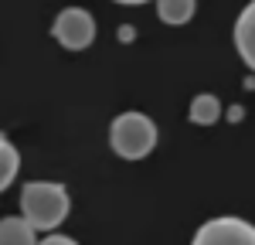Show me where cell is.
I'll return each instance as SVG.
<instances>
[{"mask_svg": "<svg viewBox=\"0 0 255 245\" xmlns=\"http://www.w3.org/2000/svg\"><path fill=\"white\" fill-rule=\"evenodd\" d=\"M72 198L58 181H27L20 187V215H27V222L38 232H55L68 218Z\"/></svg>", "mask_w": 255, "mask_h": 245, "instance_id": "obj_1", "label": "cell"}, {"mask_svg": "<svg viewBox=\"0 0 255 245\" xmlns=\"http://www.w3.org/2000/svg\"><path fill=\"white\" fill-rule=\"evenodd\" d=\"M157 122L150 120L146 113H136V109H129V113H119L113 126H109V146L116 150L123 160H139V157H146L153 146H157Z\"/></svg>", "mask_w": 255, "mask_h": 245, "instance_id": "obj_2", "label": "cell"}, {"mask_svg": "<svg viewBox=\"0 0 255 245\" xmlns=\"http://www.w3.org/2000/svg\"><path fill=\"white\" fill-rule=\"evenodd\" d=\"M51 34L61 48L68 51H82L96 41V17L85 10V7H65L55 24H51Z\"/></svg>", "mask_w": 255, "mask_h": 245, "instance_id": "obj_3", "label": "cell"}, {"mask_svg": "<svg viewBox=\"0 0 255 245\" xmlns=\"http://www.w3.org/2000/svg\"><path fill=\"white\" fill-rule=\"evenodd\" d=\"M197 245H255V225H249L245 218L235 215H221L204 222L194 232Z\"/></svg>", "mask_w": 255, "mask_h": 245, "instance_id": "obj_4", "label": "cell"}, {"mask_svg": "<svg viewBox=\"0 0 255 245\" xmlns=\"http://www.w3.org/2000/svg\"><path fill=\"white\" fill-rule=\"evenodd\" d=\"M235 48L242 55V61L255 72V0L245 3V10L235 20Z\"/></svg>", "mask_w": 255, "mask_h": 245, "instance_id": "obj_5", "label": "cell"}, {"mask_svg": "<svg viewBox=\"0 0 255 245\" xmlns=\"http://www.w3.org/2000/svg\"><path fill=\"white\" fill-rule=\"evenodd\" d=\"M0 239H3V245H34L38 228L27 222V215H20V218H3V222H0Z\"/></svg>", "mask_w": 255, "mask_h": 245, "instance_id": "obj_6", "label": "cell"}, {"mask_svg": "<svg viewBox=\"0 0 255 245\" xmlns=\"http://www.w3.org/2000/svg\"><path fill=\"white\" fill-rule=\"evenodd\" d=\"M187 116H191V122H197V126H211V122H218V116H221V102H218V96H211V92H201V96L191 99Z\"/></svg>", "mask_w": 255, "mask_h": 245, "instance_id": "obj_7", "label": "cell"}, {"mask_svg": "<svg viewBox=\"0 0 255 245\" xmlns=\"http://www.w3.org/2000/svg\"><path fill=\"white\" fill-rule=\"evenodd\" d=\"M197 10V0H157V14L163 24H187Z\"/></svg>", "mask_w": 255, "mask_h": 245, "instance_id": "obj_8", "label": "cell"}, {"mask_svg": "<svg viewBox=\"0 0 255 245\" xmlns=\"http://www.w3.org/2000/svg\"><path fill=\"white\" fill-rule=\"evenodd\" d=\"M0 153H3V170H0V187H10V181H14V174H17V167H20V153H17V146L7 140H0Z\"/></svg>", "mask_w": 255, "mask_h": 245, "instance_id": "obj_9", "label": "cell"}, {"mask_svg": "<svg viewBox=\"0 0 255 245\" xmlns=\"http://www.w3.org/2000/svg\"><path fill=\"white\" fill-rule=\"evenodd\" d=\"M44 242H48V245H75V239L58 235V232H44Z\"/></svg>", "mask_w": 255, "mask_h": 245, "instance_id": "obj_10", "label": "cell"}, {"mask_svg": "<svg viewBox=\"0 0 255 245\" xmlns=\"http://www.w3.org/2000/svg\"><path fill=\"white\" fill-rule=\"evenodd\" d=\"M119 41H133V27H123L119 31Z\"/></svg>", "mask_w": 255, "mask_h": 245, "instance_id": "obj_11", "label": "cell"}, {"mask_svg": "<svg viewBox=\"0 0 255 245\" xmlns=\"http://www.w3.org/2000/svg\"><path fill=\"white\" fill-rule=\"evenodd\" d=\"M116 3H126V7H136V3H146V0H116Z\"/></svg>", "mask_w": 255, "mask_h": 245, "instance_id": "obj_12", "label": "cell"}]
</instances>
